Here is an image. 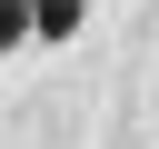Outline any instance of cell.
<instances>
[{
    "label": "cell",
    "instance_id": "obj_1",
    "mask_svg": "<svg viewBox=\"0 0 159 149\" xmlns=\"http://www.w3.org/2000/svg\"><path fill=\"white\" fill-rule=\"evenodd\" d=\"M10 40H30V0H0V50Z\"/></svg>",
    "mask_w": 159,
    "mask_h": 149
}]
</instances>
